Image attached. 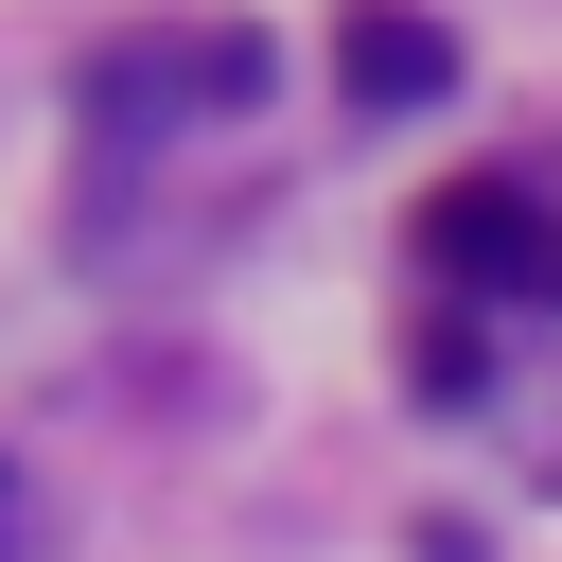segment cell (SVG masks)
<instances>
[{
  "instance_id": "cell-1",
  "label": "cell",
  "mask_w": 562,
  "mask_h": 562,
  "mask_svg": "<svg viewBox=\"0 0 562 562\" xmlns=\"http://www.w3.org/2000/svg\"><path fill=\"white\" fill-rule=\"evenodd\" d=\"M263 88H281V53L246 18H176V35H105L88 53V123H228Z\"/></svg>"
},
{
  "instance_id": "cell-2",
  "label": "cell",
  "mask_w": 562,
  "mask_h": 562,
  "mask_svg": "<svg viewBox=\"0 0 562 562\" xmlns=\"http://www.w3.org/2000/svg\"><path fill=\"white\" fill-rule=\"evenodd\" d=\"M334 88H351L369 123L439 105V88H457V18H422V0H351V18H334Z\"/></svg>"
},
{
  "instance_id": "cell-3",
  "label": "cell",
  "mask_w": 562,
  "mask_h": 562,
  "mask_svg": "<svg viewBox=\"0 0 562 562\" xmlns=\"http://www.w3.org/2000/svg\"><path fill=\"white\" fill-rule=\"evenodd\" d=\"M422 263H439V281H527V299H544V263H562V228H544V211H527L509 176H457V193L422 211Z\"/></svg>"
},
{
  "instance_id": "cell-4",
  "label": "cell",
  "mask_w": 562,
  "mask_h": 562,
  "mask_svg": "<svg viewBox=\"0 0 562 562\" xmlns=\"http://www.w3.org/2000/svg\"><path fill=\"white\" fill-rule=\"evenodd\" d=\"M544 299H562V263H544Z\"/></svg>"
}]
</instances>
